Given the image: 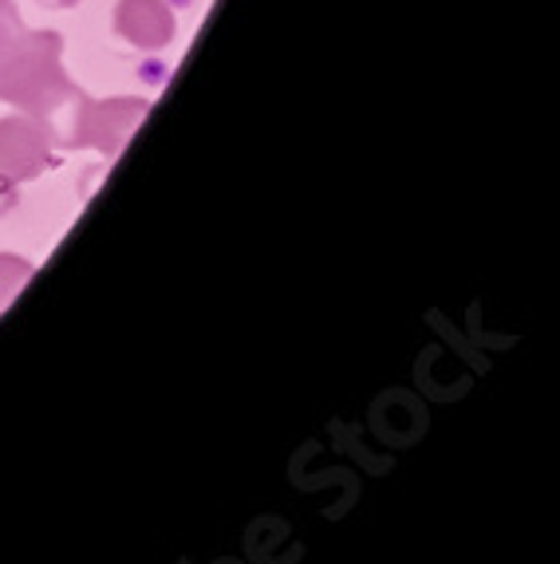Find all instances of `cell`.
Here are the masks:
<instances>
[{"label":"cell","instance_id":"5","mask_svg":"<svg viewBox=\"0 0 560 564\" xmlns=\"http://www.w3.org/2000/svg\"><path fill=\"white\" fill-rule=\"evenodd\" d=\"M32 273H36L32 261H24L17 253H0V312L17 301V292L32 281Z\"/></svg>","mask_w":560,"mask_h":564},{"label":"cell","instance_id":"7","mask_svg":"<svg viewBox=\"0 0 560 564\" xmlns=\"http://www.w3.org/2000/svg\"><path fill=\"white\" fill-rule=\"evenodd\" d=\"M9 4H12V0H0V9H9Z\"/></svg>","mask_w":560,"mask_h":564},{"label":"cell","instance_id":"4","mask_svg":"<svg viewBox=\"0 0 560 564\" xmlns=\"http://www.w3.org/2000/svg\"><path fill=\"white\" fill-rule=\"evenodd\" d=\"M87 104H91V99H87L72 79H64V84L47 95L36 111H32V119L44 127L56 151H75V147H79V127H84Z\"/></svg>","mask_w":560,"mask_h":564},{"label":"cell","instance_id":"2","mask_svg":"<svg viewBox=\"0 0 560 564\" xmlns=\"http://www.w3.org/2000/svg\"><path fill=\"white\" fill-rule=\"evenodd\" d=\"M150 104L147 99H134V95H119V99H99V104H87L84 127H79V147H91L104 159L122 154V147L134 139V131L147 119Z\"/></svg>","mask_w":560,"mask_h":564},{"label":"cell","instance_id":"1","mask_svg":"<svg viewBox=\"0 0 560 564\" xmlns=\"http://www.w3.org/2000/svg\"><path fill=\"white\" fill-rule=\"evenodd\" d=\"M56 162V147L32 115H9L0 119V178L36 182Z\"/></svg>","mask_w":560,"mask_h":564},{"label":"cell","instance_id":"6","mask_svg":"<svg viewBox=\"0 0 560 564\" xmlns=\"http://www.w3.org/2000/svg\"><path fill=\"white\" fill-rule=\"evenodd\" d=\"M17 182H9V178H0V217L4 214H12L17 209Z\"/></svg>","mask_w":560,"mask_h":564},{"label":"cell","instance_id":"3","mask_svg":"<svg viewBox=\"0 0 560 564\" xmlns=\"http://www.w3.org/2000/svg\"><path fill=\"white\" fill-rule=\"evenodd\" d=\"M115 32L139 52H162L174 40L177 20L166 0H119L115 4Z\"/></svg>","mask_w":560,"mask_h":564}]
</instances>
